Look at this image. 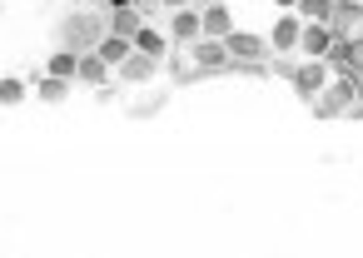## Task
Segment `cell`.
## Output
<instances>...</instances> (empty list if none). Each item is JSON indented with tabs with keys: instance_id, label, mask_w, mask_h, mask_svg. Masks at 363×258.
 Wrapping results in <instances>:
<instances>
[{
	"instance_id": "obj_21",
	"label": "cell",
	"mask_w": 363,
	"mask_h": 258,
	"mask_svg": "<svg viewBox=\"0 0 363 258\" xmlns=\"http://www.w3.org/2000/svg\"><path fill=\"white\" fill-rule=\"evenodd\" d=\"M194 6H199V0H194ZM204 6H214V0H204Z\"/></svg>"
},
{
	"instance_id": "obj_10",
	"label": "cell",
	"mask_w": 363,
	"mask_h": 258,
	"mask_svg": "<svg viewBox=\"0 0 363 258\" xmlns=\"http://www.w3.org/2000/svg\"><path fill=\"white\" fill-rule=\"evenodd\" d=\"M155 70H160V60H150V55L130 50V60L120 65V80H130V85H150V80H155Z\"/></svg>"
},
{
	"instance_id": "obj_11",
	"label": "cell",
	"mask_w": 363,
	"mask_h": 258,
	"mask_svg": "<svg viewBox=\"0 0 363 258\" xmlns=\"http://www.w3.org/2000/svg\"><path fill=\"white\" fill-rule=\"evenodd\" d=\"M130 45H135V50H140V55H150V60H164V50H169V40H164V35H160V30H155V25H140V30H135V40H130Z\"/></svg>"
},
{
	"instance_id": "obj_5",
	"label": "cell",
	"mask_w": 363,
	"mask_h": 258,
	"mask_svg": "<svg viewBox=\"0 0 363 258\" xmlns=\"http://www.w3.org/2000/svg\"><path fill=\"white\" fill-rule=\"evenodd\" d=\"M323 85H328V65H323V60H303V65L294 70V90H298L308 105L318 100V90H323Z\"/></svg>"
},
{
	"instance_id": "obj_15",
	"label": "cell",
	"mask_w": 363,
	"mask_h": 258,
	"mask_svg": "<svg viewBox=\"0 0 363 258\" xmlns=\"http://www.w3.org/2000/svg\"><path fill=\"white\" fill-rule=\"evenodd\" d=\"M294 16H298V20H308V25H328V16H333V0H298V6H294Z\"/></svg>"
},
{
	"instance_id": "obj_4",
	"label": "cell",
	"mask_w": 363,
	"mask_h": 258,
	"mask_svg": "<svg viewBox=\"0 0 363 258\" xmlns=\"http://www.w3.org/2000/svg\"><path fill=\"white\" fill-rule=\"evenodd\" d=\"M234 30H239V25H234V16L219 6V0L199 11V35H204V40H229Z\"/></svg>"
},
{
	"instance_id": "obj_9",
	"label": "cell",
	"mask_w": 363,
	"mask_h": 258,
	"mask_svg": "<svg viewBox=\"0 0 363 258\" xmlns=\"http://www.w3.org/2000/svg\"><path fill=\"white\" fill-rule=\"evenodd\" d=\"M194 65L199 70H224L229 65V50H224V40H194Z\"/></svg>"
},
{
	"instance_id": "obj_3",
	"label": "cell",
	"mask_w": 363,
	"mask_h": 258,
	"mask_svg": "<svg viewBox=\"0 0 363 258\" xmlns=\"http://www.w3.org/2000/svg\"><path fill=\"white\" fill-rule=\"evenodd\" d=\"M224 50H229V65H264L269 60V40L254 35V30H234L224 40Z\"/></svg>"
},
{
	"instance_id": "obj_8",
	"label": "cell",
	"mask_w": 363,
	"mask_h": 258,
	"mask_svg": "<svg viewBox=\"0 0 363 258\" xmlns=\"http://www.w3.org/2000/svg\"><path fill=\"white\" fill-rule=\"evenodd\" d=\"M169 40H179V45H194V40H199V11H194V6L169 16Z\"/></svg>"
},
{
	"instance_id": "obj_18",
	"label": "cell",
	"mask_w": 363,
	"mask_h": 258,
	"mask_svg": "<svg viewBox=\"0 0 363 258\" xmlns=\"http://www.w3.org/2000/svg\"><path fill=\"white\" fill-rule=\"evenodd\" d=\"M160 6H164V11H189L194 0H160Z\"/></svg>"
},
{
	"instance_id": "obj_19",
	"label": "cell",
	"mask_w": 363,
	"mask_h": 258,
	"mask_svg": "<svg viewBox=\"0 0 363 258\" xmlns=\"http://www.w3.org/2000/svg\"><path fill=\"white\" fill-rule=\"evenodd\" d=\"M130 6H135V11L145 16V11H155V6H160V0H130Z\"/></svg>"
},
{
	"instance_id": "obj_16",
	"label": "cell",
	"mask_w": 363,
	"mask_h": 258,
	"mask_svg": "<svg viewBox=\"0 0 363 258\" xmlns=\"http://www.w3.org/2000/svg\"><path fill=\"white\" fill-rule=\"evenodd\" d=\"M75 65H80V55H75V50H55V55H50V65H45V75H55V80H75Z\"/></svg>"
},
{
	"instance_id": "obj_2",
	"label": "cell",
	"mask_w": 363,
	"mask_h": 258,
	"mask_svg": "<svg viewBox=\"0 0 363 258\" xmlns=\"http://www.w3.org/2000/svg\"><path fill=\"white\" fill-rule=\"evenodd\" d=\"M353 105H358V85H353L348 75H338V80H328V85L318 90L313 115H318V119H338V115H348Z\"/></svg>"
},
{
	"instance_id": "obj_6",
	"label": "cell",
	"mask_w": 363,
	"mask_h": 258,
	"mask_svg": "<svg viewBox=\"0 0 363 258\" xmlns=\"http://www.w3.org/2000/svg\"><path fill=\"white\" fill-rule=\"evenodd\" d=\"M333 50V30L328 25H303V35H298V55L303 60H323Z\"/></svg>"
},
{
	"instance_id": "obj_13",
	"label": "cell",
	"mask_w": 363,
	"mask_h": 258,
	"mask_svg": "<svg viewBox=\"0 0 363 258\" xmlns=\"http://www.w3.org/2000/svg\"><path fill=\"white\" fill-rule=\"evenodd\" d=\"M75 80H85V85H105L110 80V65L90 50V55H80V65H75Z\"/></svg>"
},
{
	"instance_id": "obj_12",
	"label": "cell",
	"mask_w": 363,
	"mask_h": 258,
	"mask_svg": "<svg viewBox=\"0 0 363 258\" xmlns=\"http://www.w3.org/2000/svg\"><path fill=\"white\" fill-rule=\"evenodd\" d=\"M130 50H135V45H130V40H125V35H105V40H100V45H95V55H100V60H105V65H110V70H120V65H125V60H130Z\"/></svg>"
},
{
	"instance_id": "obj_1",
	"label": "cell",
	"mask_w": 363,
	"mask_h": 258,
	"mask_svg": "<svg viewBox=\"0 0 363 258\" xmlns=\"http://www.w3.org/2000/svg\"><path fill=\"white\" fill-rule=\"evenodd\" d=\"M105 35H110V16L100 20V16H85V11H80V16H65V20H60V40H65V50H75V55H90Z\"/></svg>"
},
{
	"instance_id": "obj_20",
	"label": "cell",
	"mask_w": 363,
	"mask_h": 258,
	"mask_svg": "<svg viewBox=\"0 0 363 258\" xmlns=\"http://www.w3.org/2000/svg\"><path fill=\"white\" fill-rule=\"evenodd\" d=\"M274 6H279V16H284V11H294V6H298V0H274Z\"/></svg>"
},
{
	"instance_id": "obj_22",
	"label": "cell",
	"mask_w": 363,
	"mask_h": 258,
	"mask_svg": "<svg viewBox=\"0 0 363 258\" xmlns=\"http://www.w3.org/2000/svg\"><path fill=\"white\" fill-rule=\"evenodd\" d=\"M358 6H363V0H358Z\"/></svg>"
},
{
	"instance_id": "obj_14",
	"label": "cell",
	"mask_w": 363,
	"mask_h": 258,
	"mask_svg": "<svg viewBox=\"0 0 363 258\" xmlns=\"http://www.w3.org/2000/svg\"><path fill=\"white\" fill-rule=\"evenodd\" d=\"M35 95L45 105H65L70 100V80H55V75H35Z\"/></svg>"
},
{
	"instance_id": "obj_17",
	"label": "cell",
	"mask_w": 363,
	"mask_h": 258,
	"mask_svg": "<svg viewBox=\"0 0 363 258\" xmlns=\"http://www.w3.org/2000/svg\"><path fill=\"white\" fill-rule=\"evenodd\" d=\"M26 95H30V85H26V80H16V75L0 80V105H26Z\"/></svg>"
},
{
	"instance_id": "obj_7",
	"label": "cell",
	"mask_w": 363,
	"mask_h": 258,
	"mask_svg": "<svg viewBox=\"0 0 363 258\" xmlns=\"http://www.w3.org/2000/svg\"><path fill=\"white\" fill-rule=\"evenodd\" d=\"M298 35H303V20L294 11H284L279 25H274V35H269V50H298Z\"/></svg>"
}]
</instances>
